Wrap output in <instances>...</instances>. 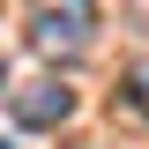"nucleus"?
I'll return each mask as SVG.
<instances>
[{
    "label": "nucleus",
    "instance_id": "4",
    "mask_svg": "<svg viewBox=\"0 0 149 149\" xmlns=\"http://www.w3.org/2000/svg\"><path fill=\"white\" fill-rule=\"evenodd\" d=\"M0 90H8V67H0Z\"/></svg>",
    "mask_w": 149,
    "mask_h": 149
},
{
    "label": "nucleus",
    "instance_id": "3",
    "mask_svg": "<svg viewBox=\"0 0 149 149\" xmlns=\"http://www.w3.org/2000/svg\"><path fill=\"white\" fill-rule=\"evenodd\" d=\"M127 104H134V112L149 119V67H134V90H127Z\"/></svg>",
    "mask_w": 149,
    "mask_h": 149
},
{
    "label": "nucleus",
    "instance_id": "1",
    "mask_svg": "<svg viewBox=\"0 0 149 149\" xmlns=\"http://www.w3.org/2000/svg\"><path fill=\"white\" fill-rule=\"evenodd\" d=\"M90 30H97L90 8H37V15H30V45H37L45 60H74V52H90Z\"/></svg>",
    "mask_w": 149,
    "mask_h": 149
},
{
    "label": "nucleus",
    "instance_id": "2",
    "mask_svg": "<svg viewBox=\"0 0 149 149\" xmlns=\"http://www.w3.org/2000/svg\"><path fill=\"white\" fill-rule=\"evenodd\" d=\"M15 119L22 127H60V119H74V90L67 82H30V90H15Z\"/></svg>",
    "mask_w": 149,
    "mask_h": 149
},
{
    "label": "nucleus",
    "instance_id": "5",
    "mask_svg": "<svg viewBox=\"0 0 149 149\" xmlns=\"http://www.w3.org/2000/svg\"><path fill=\"white\" fill-rule=\"evenodd\" d=\"M0 149H8V142H0Z\"/></svg>",
    "mask_w": 149,
    "mask_h": 149
}]
</instances>
